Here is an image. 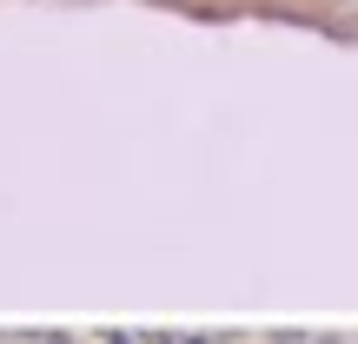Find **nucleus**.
Returning <instances> with one entry per match:
<instances>
[]
</instances>
